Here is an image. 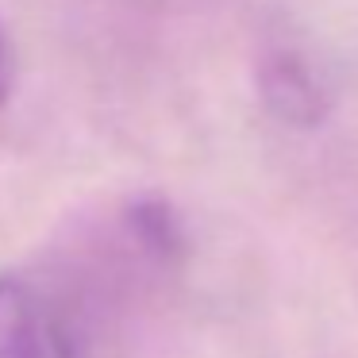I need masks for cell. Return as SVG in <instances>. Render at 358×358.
Masks as SVG:
<instances>
[{"mask_svg":"<svg viewBox=\"0 0 358 358\" xmlns=\"http://www.w3.org/2000/svg\"><path fill=\"white\" fill-rule=\"evenodd\" d=\"M262 96L285 124L312 127L324 120V89L296 55H278L266 62Z\"/></svg>","mask_w":358,"mask_h":358,"instance_id":"7a4b0ae2","label":"cell"},{"mask_svg":"<svg viewBox=\"0 0 358 358\" xmlns=\"http://www.w3.org/2000/svg\"><path fill=\"white\" fill-rule=\"evenodd\" d=\"M0 358H78L66 320L20 273H0Z\"/></svg>","mask_w":358,"mask_h":358,"instance_id":"6da1fadb","label":"cell"}]
</instances>
